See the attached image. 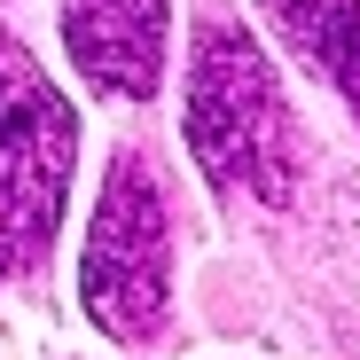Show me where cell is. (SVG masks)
Segmentation results:
<instances>
[{"label":"cell","instance_id":"5b68a950","mask_svg":"<svg viewBox=\"0 0 360 360\" xmlns=\"http://www.w3.org/2000/svg\"><path fill=\"white\" fill-rule=\"evenodd\" d=\"M282 47L360 117V0H259Z\"/></svg>","mask_w":360,"mask_h":360},{"label":"cell","instance_id":"6da1fadb","mask_svg":"<svg viewBox=\"0 0 360 360\" xmlns=\"http://www.w3.org/2000/svg\"><path fill=\"white\" fill-rule=\"evenodd\" d=\"M188 149L219 196L282 204L297 180V117L282 102V79L251 47L243 24H204L196 32V71H188Z\"/></svg>","mask_w":360,"mask_h":360},{"label":"cell","instance_id":"277c9868","mask_svg":"<svg viewBox=\"0 0 360 360\" xmlns=\"http://www.w3.org/2000/svg\"><path fill=\"white\" fill-rule=\"evenodd\" d=\"M165 24H172V0H63V47L79 79L134 102L157 94L165 79Z\"/></svg>","mask_w":360,"mask_h":360},{"label":"cell","instance_id":"7a4b0ae2","mask_svg":"<svg viewBox=\"0 0 360 360\" xmlns=\"http://www.w3.org/2000/svg\"><path fill=\"white\" fill-rule=\"evenodd\" d=\"M79 297L117 345H149L165 329V306H172V196L134 149H117V165L102 180Z\"/></svg>","mask_w":360,"mask_h":360},{"label":"cell","instance_id":"3957f363","mask_svg":"<svg viewBox=\"0 0 360 360\" xmlns=\"http://www.w3.org/2000/svg\"><path fill=\"white\" fill-rule=\"evenodd\" d=\"M79 117L24 55H0V282H24L47 243L71 188Z\"/></svg>","mask_w":360,"mask_h":360}]
</instances>
